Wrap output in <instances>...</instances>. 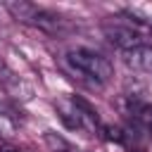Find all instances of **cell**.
I'll return each instance as SVG.
<instances>
[{
	"label": "cell",
	"mask_w": 152,
	"mask_h": 152,
	"mask_svg": "<svg viewBox=\"0 0 152 152\" xmlns=\"http://www.w3.org/2000/svg\"><path fill=\"white\" fill-rule=\"evenodd\" d=\"M57 114H59V119L64 121L66 128H83V116H81L76 102H74V97L71 100H59L57 102Z\"/></svg>",
	"instance_id": "5"
},
{
	"label": "cell",
	"mask_w": 152,
	"mask_h": 152,
	"mask_svg": "<svg viewBox=\"0 0 152 152\" xmlns=\"http://www.w3.org/2000/svg\"><path fill=\"white\" fill-rule=\"evenodd\" d=\"M7 7V12L17 19V21H26V24H31L33 21V17H36V12H38V7L36 5H31V2H7L5 5Z\"/></svg>",
	"instance_id": "8"
},
{
	"label": "cell",
	"mask_w": 152,
	"mask_h": 152,
	"mask_svg": "<svg viewBox=\"0 0 152 152\" xmlns=\"http://www.w3.org/2000/svg\"><path fill=\"white\" fill-rule=\"evenodd\" d=\"M66 62L81 74V76H90V81L95 86H104L112 76H114V66L107 57L93 52V50H86V48H78V50H71L66 52Z\"/></svg>",
	"instance_id": "1"
},
{
	"label": "cell",
	"mask_w": 152,
	"mask_h": 152,
	"mask_svg": "<svg viewBox=\"0 0 152 152\" xmlns=\"http://www.w3.org/2000/svg\"><path fill=\"white\" fill-rule=\"evenodd\" d=\"M74 152H78V150H74Z\"/></svg>",
	"instance_id": "13"
},
{
	"label": "cell",
	"mask_w": 152,
	"mask_h": 152,
	"mask_svg": "<svg viewBox=\"0 0 152 152\" xmlns=\"http://www.w3.org/2000/svg\"><path fill=\"white\" fill-rule=\"evenodd\" d=\"M102 131H104V138H107V140L124 142V131H119V128H114V126H102Z\"/></svg>",
	"instance_id": "11"
},
{
	"label": "cell",
	"mask_w": 152,
	"mask_h": 152,
	"mask_svg": "<svg viewBox=\"0 0 152 152\" xmlns=\"http://www.w3.org/2000/svg\"><path fill=\"white\" fill-rule=\"evenodd\" d=\"M31 24L38 26V28H43V31H48V33H57V31L64 28V19L62 17H57V14L48 12V10H40V7H38V12H36V17H33Z\"/></svg>",
	"instance_id": "6"
},
{
	"label": "cell",
	"mask_w": 152,
	"mask_h": 152,
	"mask_svg": "<svg viewBox=\"0 0 152 152\" xmlns=\"http://www.w3.org/2000/svg\"><path fill=\"white\" fill-rule=\"evenodd\" d=\"M43 140H45V145H48L52 152H74L71 142H69L66 138H62L59 133H55V131H45V133H43Z\"/></svg>",
	"instance_id": "9"
},
{
	"label": "cell",
	"mask_w": 152,
	"mask_h": 152,
	"mask_svg": "<svg viewBox=\"0 0 152 152\" xmlns=\"http://www.w3.org/2000/svg\"><path fill=\"white\" fill-rule=\"evenodd\" d=\"M0 86H2V90H5L7 95H12L14 100L26 102V100L33 97V88H31L28 83H24L14 71H10V69L2 66V64H0Z\"/></svg>",
	"instance_id": "3"
},
{
	"label": "cell",
	"mask_w": 152,
	"mask_h": 152,
	"mask_svg": "<svg viewBox=\"0 0 152 152\" xmlns=\"http://www.w3.org/2000/svg\"><path fill=\"white\" fill-rule=\"evenodd\" d=\"M14 135H17V116L7 104L0 102V138L12 140Z\"/></svg>",
	"instance_id": "7"
},
{
	"label": "cell",
	"mask_w": 152,
	"mask_h": 152,
	"mask_svg": "<svg viewBox=\"0 0 152 152\" xmlns=\"http://www.w3.org/2000/svg\"><path fill=\"white\" fill-rule=\"evenodd\" d=\"M124 62H126L131 69L150 71V74H152V45H138V48H133V50H126V52H124Z\"/></svg>",
	"instance_id": "4"
},
{
	"label": "cell",
	"mask_w": 152,
	"mask_h": 152,
	"mask_svg": "<svg viewBox=\"0 0 152 152\" xmlns=\"http://www.w3.org/2000/svg\"><path fill=\"white\" fill-rule=\"evenodd\" d=\"M102 33H104V38L112 43V45H116L119 50H133V48H138V45H142L140 43V33L138 31H133V28H128V26H119V24H104L102 26Z\"/></svg>",
	"instance_id": "2"
},
{
	"label": "cell",
	"mask_w": 152,
	"mask_h": 152,
	"mask_svg": "<svg viewBox=\"0 0 152 152\" xmlns=\"http://www.w3.org/2000/svg\"><path fill=\"white\" fill-rule=\"evenodd\" d=\"M131 114L145 124L150 131H152V104H140V102H131Z\"/></svg>",
	"instance_id": "10"
},
{
	"label": "cell",
	"mask_w": 152,
	"mask_h": 152,
	"mask_svg": "<svg viewBox=\"0 0 152 152\" xmlns=\"http://www.w3.org/2000/svg\"><path fill=\"white\" fill-rule=\"evenodd\" d=\"M0 152H19V150H14V147H2Z\"/></svg>",
	"instance_id": "12"
}]
</instances>
